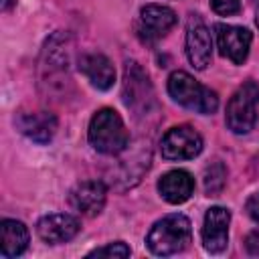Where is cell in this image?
<instances>
[{"label": "cell", "instance_id": "6da1fadb", "mask_svg": "<svg viewBox=\"0 0 259 259\" xmlns=\"http://www.w3.org/2000/svg\"><path fill=\"white\" fill-rule=\"evenodd\" d=\"M89 144L107 156L121 154L130 144V134L123 125V119L119 113L111 107H103L95 111V115L89 121Z\"/></svg>", "mask_w": 259, "mask_h": 259}, {"label": "cell", "instance_id": "7a4b0ae2", "mask_svg": "<svg viewBox=\"0 0 259 259\" xmlns=\"http://www.w3.org/2000/svg\"><path fill=\"white\" fill-rule=\"evenodd\" d=\"M71 36L67 32H55L42 47L40 55V85L49 89H65L71 81Z\"/></svg>", "mask_w": 259, "mask_h": 259}, {"label": "cell", "instance_id": "3957f363", "mask_svg": "<svg viewBox=\"0 0 259 259\" xmlns=\"http://www.w3.org/2000/svg\"><path fill=\"white\" fill-rule=\"evenodd\" d=\"M192 241L190 221L184 214H166L156 221L146 237V245L154 255H174L184 251Z\"/></svg>", "mask_w": 259, "mask_h": 259}, {"label": "cell", "instance_id": "277c9868", "mask_svg": "<svg viewBox=\"0 0 259 259\" xmlns=\"http://www.w3.org/2000/svg\"><path fill=\"white\" fill-rule=\"evenodd\" d=\"M168 93L178 105L192 109L196 113H202V115L214 113L219 107L217 93L210 91L208 87L200 85L186 71H174L168 77Z\"/></svg>", "mask_w": 259, "mask_h": 259}, {"label": "cell", "instance_id": "5b68a950", "mask_svg": "<svg viewBox=\"0 0 259 259\" xmlns=\"http://www.w3.org/2000/svg\"><path fill=\"white\" fill-rule=\"evenodd\" d=\"M259 85L253 81L243 83L227 103L225 121L233 134H249L257 121Z\"/></svg>", "mask_w": 259, "mask_h": 259}, {"label": "cell", "instance_id": "8992f818", "mask_svg": "<svg viewBox=\"0 0 259 259\" xmlns=\"http://www.w3.org/2000/svg\"><path fill=\"white\" fill-rule=\"evenodd\" d=\"M123 103L136 113H148L156 103L154 87L146 75V71L138 63H127L123 73Z\"/></svg>", "mask_w": 259, "mask_h": 259}, {"label": "cell", "instance_id": "52a82bcc", "mask_svg": "<svg viewBox=\"0 0 259 259\" xmlns=\"http://www.w3.org/2000/svg\"><path fill=\"white\" fill-rule=\"evenodd\" d=\"M160 152L166 160H190L202 152V138L190 125H174L162 136Z\"/></svg>", "mask_w": 259, "mask_h": 259}, {"label": "cell", "instance_id": "ba28073f", "mask_svg": "<svg viewBox=\"0 0 259 259\" xmlns=\"http://www.w3.org/2000/svg\"><path fill=\"white\" fill-rule=\"evenodd\" d=\"M186 57L194 69H206L212 59L210 30L198 14H190L186 24Z\"/></svg>", "mask_w": 259, "mask_h": 259}, {"label": "cell", "instance_id": "9c48e42d", "mask_svg": "<svg viewBox=\"0 0 259 259\" xmlns=\"http://www.w3.org/2000/svg\"><path fill=\"white\" fill-rule=\"evenodd\" d=\"M174 24H176V12L172 8L162 4H148L140 10V20L136 30L138 36L150 45L162 38Z\"/></svg>", "mask_w": 259, "mask_h": 259}, {"label": "cell", "instance_id": "30bf717a", "mask_svg": "<svg viewBox=\"0 0 259 259\" xmlns=\"http://www.w3.org/2000/svg\"><path fill=\"white\" fill-rule=\"evenodd\" d=\"M217 32V42H219V51L223 57H227L229 61H233L235 65L245 63L247 55H249V47H251V32L243 26H233V24H217L214 26Z\"/></svg>", "mask_w": 259, "mask_h": 259}, {"label": "cell", "instance_id": "8fae6325", "mask_svg": "<svg viewBox=\"0 0 259 259\" xmlns=\"http://www.w3.org/2000/svg\"><path fill=\"white\" fill-rule=\"evenodd\" d=\"M229 223L231 210L223 206H210L204 214L202 225V245L208 253H221L229 243Z\"/></svg>", "mask_w": 259, "mask_h": 259}, {"label": "cell", "instance_id": "7c38bea8", "mask_svg": "<svg viewBox=\"0 0 259 259\" xmlns=\"http://www.w3.org/2000/svg\"><path fill=\"white\" fill-rule=\"evenodd\" d=\"M16 127L22 136L36 144H47L53 140L57 132V117L51 111L38 109V111H20L16 115Z\"/></svg>", "mask_w": 259, "mask_h": 259}, {"label": "cell", "instance_id": "4fadbf2b", "mask_svg": "<svg viewBox=\"0 0 259 259\" xmlns=\"http://www.w3.org/2000/svg\"><path fill=\"white\" fill-rule=\"evenodd\" d=\"M107 198V188L101 180H85L79 182L71 192H69V202L75 210L87 214V217H97Z\"/></svg>", "mask_w": 259, "mask_h": 259}, {"label": "cell", "instance_id": "5bb4252c", "mask_svg": "<svg viewBox=\"0 0 259 259\" xmlns=\"http://www.w3.org/2000/svg\"><path fill=\"white\" fill-rule=\"evenodd\" d=\"M79 221L73 214L57 212V214H47L36 223V233L38 237L49 243V245H59L65 241H71L79 233Z\"/></svg>", "mask_w": 259, "mask_h": 259}, {"label": "cell", "instance_id": "9a60e30c", "mask_svg": "<svg viewBox=\"0 0 259 259\" xmlns=\"http://www.w3.org/2000/svg\"><path fill=\"white\" fill-rule=\"evenodd\" d=\"M79 69L95 89L107 91L115 83V69H113L111 61L101 53L83 55L79 59Z\"/></svg>", "mask_w": 259, "mask_h": 259}, {"label": "cell", "instance_id": "2e32d148", "mask_svg": "<svg viewBox=\"0 0 259 259\" xmlns=\"http://www.w3.org/2000/svg\"><path fill=\"white\" fill-rule=\"evenodd\" d=\"M158 192L166 202L182 204L194 192V178L186 170H170L158 180Z\"/></svg>", "mask_w": 259, "mask_h": 259}, {"label": "cell", "instance_id": "e0dca14e", "mask_svg": "<svg viewBox=\"0 0 259 259\" xmlns=\"http://www.w3.org/2000/svg\"><path fill=\"white\" fill-rule=\"evenodd\" d=\"M0 247L4 257H18L28 247V229L14 219H4L0 223Z\"/></svg>", "mask_w": 259, "mask_h": 259}, {"label": "cell", "instance_id": "ac0fdd59", "mask_svg": "<svg viewBox=\"0 0 259 259\" xmlns=\"http://www.w3.org/2000/svg\"><path fill=\"white\" fill-rule=\"evenodd\" d=\"M225 178H227V168L223 166V162H212L206 170H204V190L206 194H217L223 190L225 186Z\"/></svg>", "mask_w": 259, "mask_h": 259}, {"label": "cell", "instance_id": "d6986e66", "mask_svg": "<svg viewBox=\"0 0 259 259\" xmlns=\"http://www.w3.org/2000/svg\"><path fill=\"white\" fill-rule=\"evenodd\" d=\"M130 247L121 241H115V243H109L105 247H99V249H93L89 253V257H130Z\"/></svg>", "mask_w": 259, "mask_h": 259}, {"label": "cell", "instance_id": "ffe728a7", "mask_svg": "<svg viewBox=\"0 0 259 259\" xmlns=\"http://www.w3.org/2000/svg\"><path fill=\"white\" fill-rule=\"evenodd\" d=\"M210 6L217 14L221 16H231L235 12H239L241 8V0H210Z\"/></svg>", "mask_w": 259, "mask_h": 259}, {"label": "cell", "instance_id": "44dd1931", "mask_svg": "<svg viewBox=\"0 0 259 259\" xmlns=\"http://www.w3.org/2000/svg\"><path fill=\"white\" fill-rule=\"evenodd\" d=\"M245 210H247V214L259 225V192H257V194H251V196L247 198Z\"/></svg>", "mask_w": 259, "mask_h": 259}, {"label": "cell", "instance_id": "7402d4cb", "mask_svg": "<svg viewBox=\"0 0 259 259\" xmlns=\"http://www.w3.org/2000/svg\"><path fill=\"white\" fill-rule=\"evenodd\" d=\"M245 245H247L249 253H253V255H259V231H255V233H249V235H247V241H245Z\"/></svg>", "mask_w": 259, "mask_h": 259}, {"label": "cell", "instance_id": "603a6c76", "mask_svg": "<svg viewBox=\"0 0 259 259\" xmlns=\"http://www.w3.org/2000/svg\"><path fill=\"white\" fill-rule=\"evenodd\" d=\"M14 4H16V0H2V2H0V8H2V12H8Z\"/></svg>", "mask_w": 259, "mask_h": 259}, {"label": "cell", "instance_id": "cb8c5ba5", "mask_svg": "<svg viewBox=\"0 0 259 259\" xmlns=\"http://www.w3.org/2000/svg\"><path fill=\"white\" fill-rule=\"evenodd\" d=\"M255 22H257V26H259V2H257V10H255Z\"/></svg>", "mask_w": 259, "mask_h": 259}]
</instances>
